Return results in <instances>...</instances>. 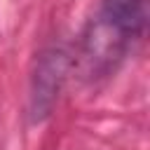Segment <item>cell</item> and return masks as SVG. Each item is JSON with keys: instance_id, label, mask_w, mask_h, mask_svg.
<instances>
[{"instance_id": "obj_1", "label": "cell", "mask_w": 150, "mask_h": 150, "mask_svg": "<svg viewBox=\"0 0 150 150\" xmlns=\"http://www.w3.org/2000/svg\"><path fill=\"white\" fill-rule=\"evenodd\" d=\"M148 19L145 0H103L101 9V23L96 40H91L94 47L117 49L129 38H136L143 33Z\"/></svg>"}, {"instance_id": "obj_2", "label": "cell", "mask_w": 150, "mask_h": 150, "mask_svg": "<svg viewBox=\"0 0 150 150\" xmlns=\"http://www.w3.org/2000/svg\"><path fill=\"white\" fill-rule=\"evenodd\" d=\"M66 73H68V56L61 47H49L38 56L30 77V115L35 122H40L52 112L61 84L66 80Z\"/></svg>"}]
</instances>
